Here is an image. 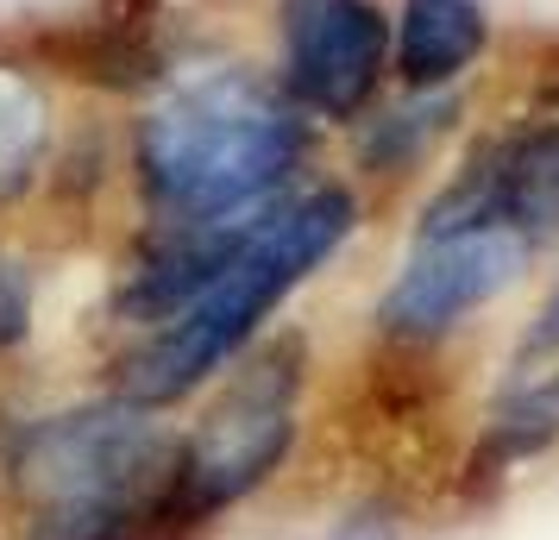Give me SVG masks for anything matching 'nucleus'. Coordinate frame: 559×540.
Returning <instances> with one entry per match:
<instances>
[{"instance_id": "nucleus-1", "label": "nucleus", "mask_w": 559, "mask_h": 540, "mask_svg": "<svg viewBox=\"0 0 559 540\" xmlns=\"http://www.w3.org/2000/svg\"><path fill=\"white\" fill-rule=\"evenodd\" d=\"M314 152L321 127L246 51H182L120 127L132 220H252L314 177Z\"/></svg>"}, {"instance_id": "nucleus-2", "label": "nucleus", "mask_w": 559, "mask_h": 540, "mask_svg": "<svg viewBox=\"0 0 559 540\" xmlns=\"http://www.w3.org/2000/svg\"><path fill=\"white\" fill-rule=\"evenodd\" d=\"M13 540H214L177 478V415L88 389L0 440Z\"/></svg>"}, {"instance_id": "nucleus-3", "label": "nucleus", "mask_w": 559, "mask_h": 540, "mask_svg": "<svg viewBox=\"0 0 559 540\" xmlns=\"http://www.w3.org/2000/svg\"><path fill=\"white\" fill-rule=\"evenodd\" d=\"M365 214L371 202L346 177L296 182L164 327L107 346L102 384L145 409L182 415L233 359H246L277 327V314L314 277H328V264L365 232Z\"/></svg>"}, {"instance_id": "nucleus-4", "label": "nucleus", "mask_w": 559, "mask_h": 540, "mask_svg": "<svg viewBox=\"0 0 559 540\" xmlns=\"http://www.w3.org/2000/svg\"><path fill=\"white\" fill-rule=\"evenodd\" d=\"M308 389L314 339L302 327H271L189 403V421H177V478L214 528L283 484L308 440Z\"/></svg>"}, {"instance_id": "nucleus-5", "label": "nucleus", "mask_w": 559, "mask_h": 540, "mask_svg": "<svg viewBox=\"0 0 559 540\" xmlns=\"http://www.w3.org/2000/svg\"><path fill=\"white\" fill-rule=\"evenodd\" d=\"M534 264L540 252L509 227L408 239L403 264L371 296V339L403 352H447L465 327H478V314L528 284Z\"/></svg>"}, {"instance_id": "nucleus-6", "label": "nucleus", "mask_w": 559, "mask_h": 540, "mask_svg": "<svg viewBox=\"0 0 559 540\" xmlns=\"http://www.w3.org/2000/svg\"><path fill=\"white\" fill-rule=\"evenodd\" d=\"M472 227H509L547 257L559 245V113H522L465 139V152L440 170L415 202L408 239H447Z\"/></svg>"}, {"instance_id": "nucleus-7", "label": "nucleus", "mask_w": 559, "mask_h": 540, "mask_svg": "<svg viewBox=\"0 0 559 540\" xmlns=\"http://www.w3.org/2000/svg\"><path fill=\"white\" fill-rule=\"evenodd\" d=\"M264 70L308 127L346 132L390 95V7L383 0H271Z\"/></svg>"}, {"instance_id": "nucleus-8", "label": "nucleus", "mask_w": 559, "mask_h": 540, "mask_svg": "<svg viewBox=\"0 0 559 540\" xmlns=\"http://www.w3.org/2000/svg\"><path fill=\"white\" fill-rule=\"evenodd\" d=\"M13 45L57 88L132 107L145 101L182 57L170 0H82L63 20H38V26L13 32Z\"/></svg>"}, {"instance_id": "nucleus-9", "label": "nucleus", "mask_w": 559, "mask_h": 540, "mask_svg": "<svg viewBox=\"0 0 559 540\" xmlns=\"http://www.w3.org/2000/svg\"><path fill=\"white\" fill-rule=\"evenodd\" d=\"M559 446V359L534 364V371H515L497 403L478 415L472 440L459 446L453 465V496L459 503H497L509 490V478L522 465L547 459Z\"/></svg>"}, {"instance_id": "nucleus-10", "label": "nucleus", "mask_w": 559, "mask_h": 540, "mask_svg": "<svg viewBox=\"0 0 559 540\" xmlns=\"http://www.w3.org/2000/svg\"><path fill=\"white\" fill-rule=\"evenodd\" d=\"M472 120V95H383L358 127H346V182L365 202L396 195L415 177H428V164Z\"/></svg>"}, {"instance_id": "nucleus-11", "label": "nucleus", "mask_w": 559, "mask_h": 540, "mask_svg": "<svg viewBox=\"0 0 559 540\" xmlns=\"http://www.w3.org/2000/svg\"><path fill=\"white\" fill-rule=\"evenodd\" d=\"M497 51L490 0H396L390 7V88L459 95Z\"/></svg>"}, {"instance_id": "nucleus-12", "label": "nucleus", "mask_w": 559, "mask_h": 540, "mask_svg": "<svg viewBox=\"0 0 559 540\" xmlns=\"http://www.w3.org/2000/svg\"><path fill=\"white\" fill-rule=\"evenodd\" d=\"M63 127V88L0 38V227L38 207Z\"/></svg>"}, {"instance_id": "nucleus-13", "label": "nucleus", "mask_w": 559, "mask_h": 540, "mask_svg": "<svg viewBox=\"0 0 559 540\" xmlns=\"http://www.w3.org/2000/svg\"><path fill=\"white\" fill-rule=\"evenodd\" d=\"M38 296H45L38 264L0 232V364L20 359L32 346V334H38Z\"/></svg>"}, {"instance_id": "nucleus-14", "label": "nucleus", "mask_w": 559, "mask_h": 540, "mask_svg": "<svg viewBox=\"0 0 559 540\" xmlns=\"http://www.w3.org/2000/svg\"><path fill=\"white\" fill-rule=\"evenodd\" d=\"M328 540H408V503L396 490H365L340 509Z\"/></svg>"}, {"instance_id": "nucleus-15", "label": "nucleus", "mask_w": 559, "mask_h": 540, "mask_svg": "<svg viewBox=\"0 0 559 540\" xmlns=\"http://www.w3.org/2000/svg\"><path fill=\"white\" fill-rule=\"evenodd\" d=\"M559 359V271L547 277V289L534 296V309L522 314V327L509 339V371H534V364Z\"/></svg>"}, {"instance_id": "nucleus-16", "label": "nucleus", "mask_w": 559, "mask_h": 540, "mask_svg": "<svg viewBox=\"0 0 559 540\" xmlns=\"http://www.w3.org/2000/svg\"><path fill=\"white\" fill-rule=\"evenodd\" d=\"M528 107H534V113H559V63H547V70L534 76V88H528Z\"/></svg>"}]
</instances>
